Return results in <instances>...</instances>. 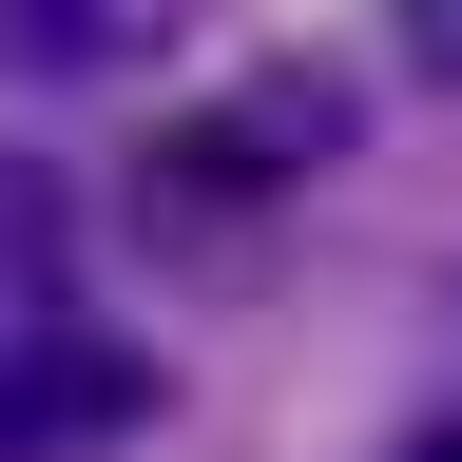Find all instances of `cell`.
Returning a JSON list of instances; mask_svg holds the SVG:
<instances>
[{
  "instance_id": "1",
  "label": "cell",
  "mask_w": 462,
  "mask_h": 462,
  "mask_svg": "<svg viewBox=\"0 0 462 462\" xmlns=\"http://www.w3.org/2000/svg\"><path fill=\"white\" fill-rule=\"evenodd\" d=\"M154 424V366L135 346H20V366H0V443H135Z\"/></svg>"
},
{
  "instance_id": "2",
  "label": "cell",
  "mask_w": 462,
  "mask_h": 462,
  "mask_svg": "<svg viewBox=\"0 0 462 462\" xmlns=\"http://www.w3.org/2000/svg\"><path fill=\"white\" fill-rule=\"evenodd\" d=\"M0 39H20V78H135L173 0H0Z\"/></svg>"
},
{
  "instance_id": "3",
  "label": "cell",
  "mask_w": 462,
  "mask_h": 462,
  "mask_svg": "<svg viewBox=\"0 0 462 462\" xmlns=\"http://www.w3.org/2000/svg\"><path fill=\"white\" fill-rule=\"evenodd\" d=\"M404 58H424V78L462 97V0H404Z\"/></svg>"
},
{
  "instance_id": "4",
  "label": "cell",
  "mask_w": 462,
  "mask_h": 462,
  "mask_svg": "<svg viewBox=\"0 0 462 462\" xmlns=\"http://www.w3.org/2000/svg\"><path fill=\"white\" fill-rule=\"evenodd\" d=\"M404 462H462V424H443V443H404Z\"/></svg>"
}]
</instances>
